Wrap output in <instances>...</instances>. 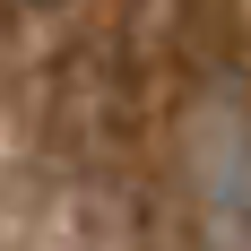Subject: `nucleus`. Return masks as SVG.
Instances as JSON below:
<instances>
[{"mask_svg": "<svg viewBox=\"0 0 251 251\" xmlns=\"http://www.w3.org/2000/svg\"><path fill=\"white\" fill-rule=\"evenodd\" d=\"M191 251H251V87L208 78L182 113Z\"/></svg>", "mask_w": 251, "mask_h": 251, "instance_id": "f257e3e1", "label": "nucleus"}]
</instances>
